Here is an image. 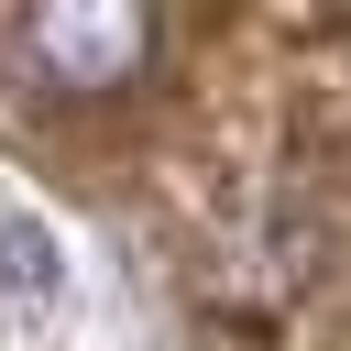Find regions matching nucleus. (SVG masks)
I'll list each match as a JSON object with an SVG mask.
<instances>
[{"label": "nucleus", "instance_id": "obj_1", "mask_svg": "<svg viewBox=\"0 0 351 351\" xmlns=\"http://www.w3.org/2000/svg\"><path fill=\"white\" fill-rule=\"evenodd\" d=\"M165 0H11V77L55 110H110L154 77Z\"/></svg>", "mask_w": 351, "mask_h": 351}, {"label": "nucleus", "instance_id": "obj_2", "mask_svg": "<svg viewBox=\"0 0 351 351\" xmlns=\"http://www.w3.org/2000/svg\"><path fill=\"white\" fill-rule=\"evenodd\" d=\"M0 340L11 351H66L77 340V252L33 208H0Z\"/></svg>", "mask_w": 351, "mask_h": 351}]
</instances>
